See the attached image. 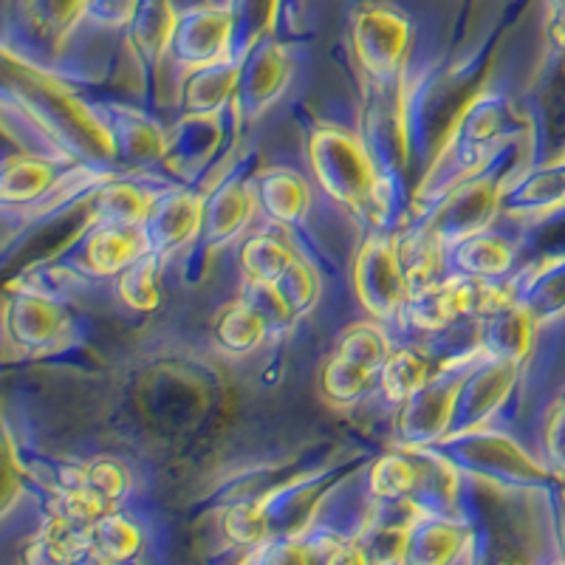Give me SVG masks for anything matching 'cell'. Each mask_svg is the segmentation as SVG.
Here are the masks:
<instances>
[{
  "instance_id": "6da1fadb",
  "label": "cell",
  "mask_w": 565,
  "mask_h": 565,
  "mask_svg": "<svg viewBox=\"0 0 565 565\" xmlns=\"http://www.w3.org/2000/svg\"><path fill=\"white\" fill-rule=\"evenodd\" d=\"M315 179L337 204L362 212L376 195V170L360 136L340 128H320L309 139Z\"/></svg>"
},
{
  "instance_id": "7a4b0ae2",
  "label": "cell",
  "mask_w": 565,
  "mask_h": 565,
  "mask_svg": "<svg viewBox=\"0 0 565 565\" xmlns=\"http://www.w3.org/2000/svg\"><path fill=\"white\" fill-rule=\"evenodd\" d=\"M353 286L367 315L376 320H393L407 309L411 282L391 238L373 235L365 241L353 266Z\"/></svg>"
},
{
  "instance_id": "3957f363",
  "label": "cell",
  "mask_w": 565,
  "mask_h": 565,
  "mask_svg": "<svg viewBox=\"0 0 565 565\" xmlns=\"http://www.w3.org/2000/svg\"><path fill=\"white\" fill-rule=\"evenodd\" d=\"M353 52L373 79L396 77L411 49V23L391 7H360L353 18Z\"/></svg>"
},
{
  "instance_id": "277c9868",
  "label": "cell",
  "mask_w": 565,
  "mask_h": 565,
  "mask_svg": "<svg viewBox=\"0 0 565 565\" xmlns=\"http://www.w3.org/2000/svg\"><path fill=\"white\" fill-rule=\"evenodd\" d=\"M230 32L232 18L226 9L206 7L193 9L179 20L175 29V57L186 71H204L212 65L226 63V52H230Z\"/></svg>"
},
{
  "instance_id": "5b68a950",
  "label": "cell",
  "mask_w": 565,
  "mask_h": 565,
  "mask_svg": "<svg viewBox=\"0 0 565 565\" xmlns=\"http://www.w3.org/2000/svg\"><path fill=\"white\" fill-rule=\"evenodd\" d=\"M463 382H467L463 373H452L450 365L444 367L441 376L430 380V385L407 402V411L402 416V436L411 444H427L450 430L456 422V398L461 396Z\"/></svg>"
},
{
  "instance_id": "8992f818",
  "label": "cell",
  "mask_w": 565,
  "mask_h": 565,
  "mask_svg": "<svg viewBox=\"0 0 565 565\" xmlns=\"http://www.w3.org/2000/svg\"><path fill=\"white\" fill-rule=\"evenodd\" d=\"M204 212L206 204L193 193H170L156 199L148 224L141 230L150 255H164L190 244L204 226Z\"/></svg>"
},
{
  "instance_id": "52a82bcc",
  "label": "cell",
  "mask_w": 565,
  "mask_h": 565,
  "mask_svg": "<svg viewBox=\"0 0 565 565\" xmlns=\"http://www.w3.org/2000/svg\"><path fill=\"white\" fill-rule=\"evenodd\" d=\"M492 201L494 190L489 181H478V184L463 186V190L456 193V199H450L441 210H438L430 235L436 241L456 238L458 244L472 238V235H481L483 224H487L489 215H492Z\"/></svg>"
},
{
  "instance_id": "ba28073f",
  "label": "cell",
  "mask_w": 565,
  "mask_h": 565,
  "mask_svg": "<svg viewBox=\"0 0 565 565\" xmlns=\"http://www.w3.org/2000/svg\"><path fill=\"white\" fill-rule=\"evenodd\" d=\"M252 193H255L257 204L264 206L266 215L282 226L300 224L311 206L309 184L295 170H266L255 179Z\"/></svg>"
},
{
  "instance_id": "9c48e42d",
  "label": "cell",
  "mask_w": 565,
  "mask_h": 565,
  "mask_svg": "<svg viewBox=\"0 0 565 565\" xmlns=\"http://www.w3.org/2000/svg\"><path fill=\"white\" fill-rule=\"evenodd\" d=\"M85 255H88V266L97 275H122L130 266L139 264L141 257L150 255V249L141 230L99 224L90 232Z\"/></svg>"
},
{
  "instance_id": "30bf717a",
  "label": "cell",
  "mask_w": 565,
  "mask_h": 565,
  "mask_svg": "<svg viewBox=\"0 0 565 565\" xmlns=\"http://www.w3.org/2000/svg\"><path fill=\"white\" fill-rule=\"evenodd\" d=\"M295 260V249L269 232L249 238L241 249V269H244L249 286H277Z\"/></svg>"
},
{
  "instance_id": "8fae6325",
  "label": "cell",
  "mask_w": 565,
  "mask_h": 565,
  "mask_svg": "<svg viewBox=\"0 0 565 565\" xmlns=\"http://www.w3.org/2000/svg\"><path fill=\"white\" fill-rule=\"evenodd\" d=\"M9 331H14L20 345L40 348L52 342L60 331L63 315L43 295H23L18 306H9Z\"/></svg>"
},
{
  "instance_id": "7c38bea8",
  "label": "cell",
  "mask_w": 565,
  "mask_h": 565,
  "mask_svg": "<svg viewBox=\"0 0 565 565\" xmlns=\"http://www.w3.org/2000/svg\"><path fill=\"white\" fill-rule=\"evenodd\" d=\"M430 365L413 348L393 351L380 373L382 393L391 405H407L413 396H418L424 387L430 385Z\"/></svg>"
},
{
  "instance_id": "4fadbf2b",
  "label": "cell",
  "mask_w": 565,
  "mask_h": 565,
  "mask_svg": "<svg viewBox=\"0 0 565 565\" xmlns=\"http://www.w3.org/2000/svg\"><path fill=\"white\" fill-rule=\"evenodd\" d=\"M269 322L246 300L230 302L215 320V340L230 353H249L264 345Z\"/></svg>"
},
{
  "instance_id": "5bb4252c",
  "label": "cell",
  "mask_w": 565,
  "mask_h": 565,
  "mask_svg": "<svg viewBox=\"0 0 565 565\" xmlns=\"http://www.w3.org/2000/svg\"><path fill=\"white\" fill-rule=\"evenodd\" d=\"M463 546V534L456 523L447 521H424L413 523L411 537H407V557L416 559L418 565H447L456 559L458 548Z\"/></svg>"
},
{
  "instance_id": "9a60e30c",
  "label": "cell",
  "mask_w": 565,
  "mask_h": 565,
  "mask_svg": "<svg viewBox=\"0 0 565 565\" xmlns=\"http://www.w3.org/2000/svg\"><path fill=\"white\" fill-rule=\"evenodd\" d=\"M456 264L463 271V277L489 280V277H501L512 266V249L498 235L481 232V235H472L456 246Z\"/></svg>"
},
{
  "instance_id": "2e32d148",
  "label": "cell",
  "mask_w": 565,
  "mask_h": 565,
  "mask_svg": "<svg viewBox=\"0 0 565 565\" xmlns=\"http://www.w3.org/2000/svg\"><path fill=\"white\" fill-rule=\"evenodd\" d=\"M241 79V65L238 63H221L212 68L195 71V77L186 85L184 105L190 114H218L221 105L226 103L235 85Z\"/></svg>"
},
{
  "instance_id": "e0dca14e",
  "label": "cell",
  "mask_w": 565,
  "mask_h": 565,
  "mask_svg": "<svg viewBox=\"0 0 565 565\" xmlns=\"http://www.w3.org/2000/svg\"><path fill=\"white\" fill-rule=\"evenodd\" d=\"M529 345V322L523 311H498L489 317L487 337H483V360L514 365Z\"/></svg>"
},
{
  "instance_id": "ac0fdd59",
  "label": "cell",
  "mask_w": 565,
  "mask_h": 565,
  "mask_svg": "<svg viewBox=\"0 0 565 565\" xmlns=\"http://www.w3.org/2000/svg\"><path fill=\"white\" fill-rule=\"evenodd\" d=\"M252 212V190L241 184H226L224 190L212 195L206 204L204 221H206V235L212 244L232 238L241 226L246 224Z\"/></svg>"
},
{
  "instance_id": "d6986e66",
  "label": "cell",
  "mask_w": 565,
  "mask_h": 565,
  "mask_svg": "<svg viewBox=\"0 0 565 565\" xmlns=\"http://www.w3.org/2000/svg\"><path fill=\"white\" fill-rule=\"evenodd\" d=\"M156 201L145 195L136 184H110L97 201L99 224L130 226V230H145Z\"/></svg>"
},
{
  "instance_id": "ffe728a7",
  "label": "cell",
  "mask_w": 565,
  "mask_h": 565,
  "mask_svg": "<svg viewBox=\"0 0 565 565\" xmlns=\"http://www.w3.org/2000/svg\"><path fill=\"white\" fill-rule=\"evenodd\" d=\"M376 376H380V373L371 371V367L334 353V356L326 362V367H322L320 385L328 402H334V405H353V402H360V398L371 391Z\"/></svg>"
},
{
  "instance_id": "44dd1931",
  "label": "cell",
  "mask_w": 565,
  "mask_h": 565,
  "mask_svg": "<svg viewBox=\"0 0 565 565\" xmlns=\"http://www.w3.org/2000/svg\"><path fill=\"white\" fill-rule=\"evenodd\" d=\"M286 54L277 45H260L255 54H252L246 71H241V79L246 83V97L255 105H266L269 99H275L280 94V88L286 85Z\"/></svg>"
},
{
  "instance_id": "7402d4cb",
  "label": "cell",
  "mask_w": 565,
  "mask_h": 565,
  "mask_svg": "<svg viewBox=\"0 0 565 565\" xmlns=\"http://www.w3.org/2000/svg\"><path fill=\"white\" fill-rule=\"evenodd\" d=\"M63 481L85 487L97 501H103L110 512H114L116 503L122 501L125 494L130 492L128 469H125L122 463L110 461V458H99V461L85 463V467L68 469L63 476Z\"/></svg>"
},
{
  "instance_id": "603a6c76",
  "label": "cell",
  "mask_w": 565,
  "mask_h": 565,
  "mask_svg": "<svg viewBox=\"0 0 565 565\" xmlns=\"http://www.w3.org/2000/svg\"><path fill=\"white\" fill-rule=\"evenodd\" d=\"M85 537H88L90 546L114 559V563H125L141 548L139 526L119 512L105 514L103 521L85 529Z\"/></svg>"
},
{
  "instance_id": "cb8c5ba5",
  "label": "cell",
  "mask_w": 565,
  "mask_h": 565,
  "mask_svg": "<svg viewBox=\"0 0 565 565\" xmlns=\"http://www.w3.org/2000/svg\"><path fill=\"white\" fill-rule=\"evenodd\" d=\"M418 483H422V469L411 458L385 456L371 469L367 487H371L373 498H380V501H402L416 492Z\"/></svg>"
},
{
  "instance_id": "d4e9b609",
  "label": "cell",
  "mask_w": 565,
  "mask_h": 565,
  "mask_svg": "<svg viewBox=\"0 0 565 565\" xmlns=\"http://www.w3.org/2000/svg\"><path fill=\"white\" fill-rule=\"evenodd\" d=\"M159 255H145L139 264L130 266L128 271L119 275V282H116V291H119V300L128 306L130 311H148L159 309Z\"/></svg>"
},
{
  "instance_id": "484cf974",
  "label": "cell",
  "mask_w": 565,
  "mask_h": 565,
  "mask_svg": "<svg viewBox=\"0 0 565 565\" xmlns=\"http://www.w3.org/2000/svg\"><path fill=\"white\" fill-rule=\"evenodd\" d=\"M334 353H340L345 360L360 362V365L371 367L376 373H382L387 356H391L385 331L380 326H373V322H353L351 328H345Z\"/></svg>"
},
{
  "instance_id": "4316f807",
  "label": "cell",
  "mask_w": 565,
  "mask_h": 565,
  "mask_svg": "<svg viewBox=\"0 0 565 565\" xmlns=\"http://www.w3.org/2000/svg\"><path fill=\"white\" fill-rule=\"evenodd\" d=\"M130 23H134L136 45L150 57L164 52L175 40V29H179L173 7H139Z\"/></svg>"
},
{
  "instance_id": "83f0119b",
  "label": "cell",
  "mask_w": 565,
  "mask_h": 565,
  "mask_svg": "<svg viewBox=\"0 0 565 565\" xmlns=\"http://www.w3.org/2000/svg\"><path fill=\"white\" fill-rule=\"evenodd\" d=\"M52 164L43 159H9L3 168V199L14 201L38 199L52 184Z\"/></svg>"
},
{
  "instance_id": "f1b7e54d",
  "label": "cell",
  "mask_w": 565,
  "mask_h": 565,
  "mask_svg": "<svg viewBox=\"0 0 565 565\" xmlns=\"http://www.w3.org/2000/svg\"><path fill=\"white\" fill-rule=\"evenodd\" d=\"M275 289L280 295V300L286 302L289 315L297 317L311 311V306L317 302V291H320V280H317V271L306 260L297 257L291 269L282 275V280L277 282Z\"/></svg>"
},
{
  "instance_id": "f546056e",
  "label": "cell",
  "mask_w": 565,
  "mask_h": 565,
  "mask_svg": "<svg viewBox=\"0 0 565 565\" xmlns=\"http://www.w3.org/2000/svg\"><path fill=\"white\" fill-rule=\"evenodd\" d=\"M224 532L235 546H260L269 534V521L260 503H238L224 514Z\"/></svg>"
},
{
  "instance_id": "4dcf8cb0",
  "label": "cell",
  "mask_w": 565,
  "mask_h": 565,
  "mask_svg": "<svg viewBox=\"0 0 565 565\" xmlns=\"http://www.w3.org/2000/svg\"><path fill=\"white\" fill-rule=\"evenodd\" d=\"M266 565H320V552L315 546H306L302 540H286L269 548Z\"/></svg>"
},
{
  "instance_id": "1f68e13d",
  "label": "cell",
  "mask_w": 565,
  "mask_h": 565,
  "mask_svg": "<svg viewBox=\"0 0 565 565\" xmlns=\"http://www.w3.org/2000/svg\"><path fill=\"white\" fill-rule=\"evenodd\" d=\"M320 565H371L365 546L362 543H353V540H340L334 546L322 554Z\"/></svg>"
}]
</instances>
